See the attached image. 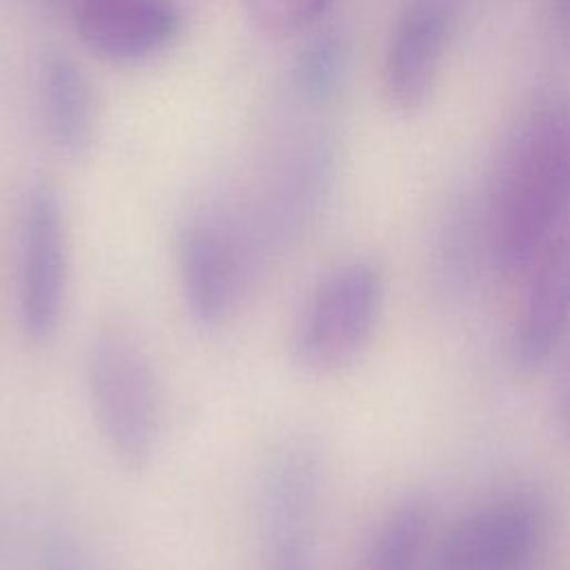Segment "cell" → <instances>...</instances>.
Masks as SVG:
<instances>
[{
    "label": "cell",
    "mask_w": 570,
    "mask_h": 570,
    "mask_svg": "<svg viewBox=\"0 0 570 570\" xmlns=\"http://www.w3.org/2000/svg\"><path fill=\"white\" fill-rule=\"evenodd\" d=\"M336 0H243L247 18L267 36L292 38L314 27Z\"/></svg>",
    "instance_id": "5bb4252c"
},
{
    "label": "cell",
    "mask_w": 570,
    "mask_h": 570,
    "mask_svg": "<svg viewBox=\"0 0 570 570\" xmlns=\"http://www.w3.org/2000/svg\"><path fill=\"white\" fill-rule=\"evenodd\" d=\"M557 18L563 27V33L570 36V0H557Z\"/></svg>",
    "instance_id": "e0dca14e"
},
{
    "label": "cell",
    "mask_w": 570,
    "mask_h": 570,
    "mask_svg": "<svg viewBox=\"0 0 570 570\" xmlns=\"http://www.w3.org/2000/svg\"><path fill=\"white\" fill-rule=\"evenodd\" d=\"M552 372V419L561 436L570 441V336L554 352Z\"/></svg>",
    "instance_id": "2e32d148"
},
{
    "label": "cell",
    "mask_w": 570,
    "mask_h": 570,
    "mask_svg": "<svg viewBox=\"0 0 570 570\" xmlns=\"http://www.w3.org/2000/svg\"><path fill=\"white\" fill-rule=\"evenodd\" d=\"M69 296V236L58 191L49 183L29 189L18 227L16 316L24 338L49 343Z\"/></svg>",
    "instance_id": "8992f818"
},
{
    "label": "cell",
    "mask_w": 570,
    "mask_h": 570,
    "mask_svg": "<svg viewBox=\"0 0 570 570\" xmlns=\"http://www.w3.org/2000/svg\"><path fill=\"white\" fill-rule=\"evenodd\" d=\"M490 249L505 276L570 227V102L532 114L512 136L490 198Z\"/></svg>",
    "instance_id": "6da1fadb"
},
{
    "label": "cell",
    "mask_w": 570,
    "mask_h": 570,
    "mask_svg": "<svg viewBox=\"0 0 570 570\" xmlns=\"http://www.w3.org/2000/svg\"><path fill=\"white\" fill-rule=\"evenodd\" d=\"M512 330V354L523 367L543 365L570 336V227L557 232L530 261Z\"/></svg>",
    "instance_id": "ba28073f"
},
{
    "label": "cell",
    "mask_w": 570,
    "mask_h": 570,
    "mask_svg": "<svg viewBox=\"0 0 570 570\" xmlns=\"http://www.w3.org/2000/svg\"><path fill=\"white\" fill-rule=\"evenodd\" d=\"M85 390L107 452L145 470L163 439V387L140 336L120 321L94 330L85 347Z\"/></svg>",
    "instance_id": "7a4b0ae2"
},
{
    "label": "cell",
    "mask_w": 570,
    "mask_h": 570,
    "mask_svg": "<svg viewBox=\"0 0 570 570\" xmlns=\"http://www.w3.org/2000/svg\"><path fill=\"white\" fill-rule=\"evenodd\" d=\"M38 570H98L87 546L69 530L51 528L38 550Z\"/></svg>",
    "instance_id": "9a60e30c"
},
{
    "label": "cell",
    "mask_w": 570,
    "mask_h": 570,
    "mask_svg": "<svg viewBox=\"0 0 570 570\" xmlns=\"http://www.w3.org/2000/svg\"><path fill=\"white\" fill-rule=\"evenodd\" d=\"M178 289L189 318L203 330L225 325L243 307L263 269L238 223L194 216L176 236Z\"/></svg>",
    "instance_id": "5b68a950"
},
{
    "label": "cell",
    "mask_w": 570,
    "mask_h": 570,
    "mask_svg": "<svg viewBox=\"0 0 570 570\" xmlns=\"http://www.w3.org/2000/svg\"><path fill=\"white\" fill-rule=\"evenodd\" d=\"M539 497L512 492L461 517L434 546L428 570H523L546 539Z\"/></svg>",
    "instance_id": "52a82bcc"
},
{
    "label": "cell",
    "mask_w": 570,
    "mask_h": 570,
    "mask_svg": "<svg viewBox=\"0 0 570 570\" xmlns=\"http://www.w3.org/2000/svg\"><path fill=\"white\" fill-rule=\"evenodd\" d=\"M432 528V505L425 494L396 499L374 525L358 570H423Z\"/></svg>",
    "instance_id": "7c38bea8"
},
{
    "label": "cell",
    "mask_w": 570,
    "mask_h": 570,
    "mask_svg": "<svg viewBox=\"0 0 570 570\" xmlns=\"http://www.w3.org/2000/svg\"><path fill=\"white\" fill-rule=\"evenodd\" d=\"M383 298L385 274L376 261L352 258L330 269L296 314L292 361L312 374H330L356 361L376 330Z\"/></svg>",
    "instance_id": "3957f363"
},
{
    "label": "cell",
    "mask_w": 570,
    "mask_h": 570,
    "mask_svg": "<svg viewBox=\"0 0 570 570\" xmlns=\"http://www.w3.org/2000/svg\"><path fill=\"white\" fill-rule=\"evenodd\" d=\"M325 454L309 434L276 443L258 479L261 570H318L316 530Z\"/></svg>",
    "instance_id": "277c9868"
},
{
    "label": "cell",
    "mask_w": 570,
    "mask_h": 570,
    "mask_svg": "<svg viewBox=\"0 0 570 570\" xmlns=\"http://www.w3.org/2000/svg\"><path fill=\"white\" fill-rule=\"evenodd\" d=\"M4 566H7V532L0 519V570H4Z\"/></svg>",
    "instance_id": "ac0fdd59"
},
{
    "label": "cell",
    "mask_w": 570,
    "mask_h": 570,
    "mask_svg": "<svg viewBox=\"0 0 570 570\" xmlns=\"http://www.w3.org/2000/svg\"><path fill=\"white\" fill-rule=\"evenodd\" d=\"M448 33L450 11L441 0H412L403 9L383 62V91L394 109L410 114L430 100Z\"/></svg>",
    "instance_id": "30bf717a"
},
{
    "label": "cell",
    "mask_w": 570,
    "mask_h": 570,
    "mask_svg": "<svg viewBox=\"0 0 570 570\" xmlns=\"http://www.w3.org/2000/svg\"><path fill=\"white\" fill-rule=\"evenodd\" d=\"M347 69L350 38L341 29H323L298 51L292 65V87L305 102L323 105L341 91Z\"/></svg>",
    "instance_id": "4fadbf2b"
},
{
    "label": "cell",
    "mask_w": 570,
    "mask_h": 570,
    "mask_svg": "<svg viewBox=\"0 0 570 570\" xmlns=\"http://www.w3.org/2000/svg\"><path fill=\"white\" fill-rule=\"evenodd\" d=\"M73 27L96 56L131 65L169 47L183 18L169 0H82L73 11Z\"/></svg>",
    "instance_id": "9c48e42d"
},
{
    "label": "cell",
    "mask_w": 570,
    "mask_h": 570,
    "mask_svg": "<svg viewBox=\"0 0 570 570\" xmlns=\"http://www.w3.org/2000/svg\"><path fill=\"white\" fill-rule=\"evenodd\" d=\"M40 102L51 142L67 156H82L96 134V100L85 71L65 53L45 60Z\"/></svg>",
    "instance_id": "8fae6325"
}]
</instances>
